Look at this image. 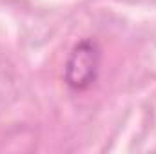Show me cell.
Segmentation results:
<instances>
[{"label": "cell", "instance_id": "obj_1", "mask_svg": "<svg viewBox=\"0 0 156 154\" xmlns=\"http://www.w3.org/2000/svg\"><path fill=\"white\" fill-rule=\"evenodd\" d=\"M102 65L100 44L93 38H83L76 42L64 65V82L71 91H87L98 80Z\"/></svg>", "mask_w": 156, "mask_h": 154}]
</instances>
